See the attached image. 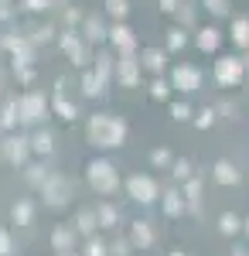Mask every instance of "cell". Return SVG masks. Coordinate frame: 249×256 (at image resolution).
Wrapping results in <instances>:
<instances>
[{
	"label": "cell",
	"mask_w": 249,
	"mask_h": 256,
	"mask_svg": "<svg viewBox=\"0 0 249 256\" xmlns=\"http://www.w3.org/2000/svg\"><path fill=\"white\" fill-rule=\"evenodd\" d=\"M76 226H78V232H92V229H96V216H92V212H78Z\"/></svg>",
	"instance_id": "21"
},
{
	"label": "cell",
	"mask_w": 249,
	"mask_h": 256,
	"mask_svg": "<svg viewBox=\"0 0 249 256\" xmlns=\"http://www.w3.org/2000/svg\"><path fill=\"white\" fill-rule=\"evenodd\" d=\"M126 137V126H123V120L116 116H106V113H99V116L89 120V140L96 144V147H120Z\"/></svg>",
	"instance_id": "1"
},
{
	"label": "cell",
	"mask_w": 249,
	"mask_h": 256,
	"mask_svg": "<svg viewBox=\"0 0 249 256\" xmlns=\"http://www.w3.org/2000/svg\"><path fill=\"white\" fill-rule=\"evenodd\" d=\"M154 164H157V168L171 164V154H168V150H154Z\"/></svg>",
	"instance_id": "36"
},
{
	"label": "cell",
	"mask_w": 249,
	"mask_h": 256,
	"mask_svg": "<svg viewBox=\"0 0 249 256\" xmlns=\"http://www.w3.org/2000/svg\"><path fill=\"white\" fill-rule=\"evenodd\" d=\"M62 48L72 55V62H76V65H86V52H82V41H78L76 34H62Z\"/></svg>",
	"instance_id": "9"
},
{
	"label": "cell",
	"mask_w": 249,
	"mask_h": 256,
	"mask_svg": "<svg viewBox=\"0 0 249 256\" xmlns=\"http://www.w3.org/2000/svg\"><path fill=\"white\" fill-rule=\"evenodd\" d=\"M232 38H236V44H242V48L249 44V20L246 18H239L232 24Z\"/></svg>",
	"instance_id": "16"
},
{
	"label": "cell",
	"mask_w": 249,
	"mask_h": 256,
	"mask_svg": "<svg viewBox=\"0 0 249 256\" xmlns=\"http://www.w3.org/2000/svg\"><path fill=\"white\" fill-rule=\"evenodd\" d=\"M150 96H154V99H168V82L157 79V82L150 86Z\"/></svg>",
	"instance_id": "31"
},
{
	"label": "cell",
	"mask_w": 249,
	"mask_h": 256,
	"mask_svg": "<svg viewBox=\"0 0 249 256\" xmlns=\"http://www.w3.org/2000/svg\"><path fill=\"white\" fill-rule=\"evenodd\" d=\"M102 86H106V79H102V76H82V92H86V96H99V92H102Z\"/></svg>",
	"instance_id": "14"
},
{
	"label": "cell",
	"mask_w": 249,
	"mask_h": 256,
	"mask_svg": "<svg viewBox=\"0 0 249 256\" xmlns=\"http://www.w3.org/2000/svg\"><path fill=\"white\" fill-rule=\"evenodd\" d=\"M215 76H218V82H222V86H236V82H239V76H242V62L222 58L218 65H215Z\"/></svg>",
	"instance_id": "7"
},
{
	"label": "cell",
	"mask_w": 249,
	"mask_h": 256,
	"mask_svg": "<svg viewBox=\"0 0 249 256\" xmlns=\"http://www.w3.org/2000/svg\"><path fill=\"white\" fill-rule=\"evenodd\" d=\"M168 44H171L174 52H178V48L184 44V31H171V38H168Z\"/></svg>",
	"instance_id": "35"
},
{
	"label": "cell",
	"mask_w": 249,
	"mask_h": 256,
	"mask_svg": "<svg viewBox=\"0 0 249 256\" xmlns=\"http://www.w3.org/2000/svg\"><path fill=\"white\" fill-rule=\"evenodd\" d=\"M215 181H218V184H236V181H239V171L232 168L229 160H218V164H215Z\"/></svg>",
	"instance_id": "10"
},
{
	"label": "cell",
	"mask_w": 249,
	"mask_h": 256,
	"mask_svg": "<svg viewBox=\"0 0 249 256\" xmlns=\"http://www.w3.org/2000/svg\"><path fill=\"white\" fill-rule=\"evenodd\" d=\"M99 222H102V226H113L116 222V208L113 205H102V208H99Z\"/></svg>",
	"instance_id": "30"
},
{
	"label": "cell",
	"mask_w": 249,
	"mask_h": 256,
	"mask_svg": "<svg viewBox=\"0 0 249 256\" xmlns=\"http://www.w3.org/2000/svg\"><path fill=\"white\" fill-rule=\"evenodd\" d=\"M86 256H106V246H102V242H96V239H92V242H89V246H86Z\"/></svg>",
	"instance_id": "33"
},
{
	"label": "cell",
	"mask_w": 249,
	"mask_h": 256,
	"mask_svg": "<svg viewBox=\"0 0 249 256\" xmlns=\"http://www.w3.org/2000/svg\"><path fill=\"white\" fill-rule=\"evenodd\" d=\"M126 192H130L134 202H154V198H157V184H154L150 178H144V174H134L130 181H126Z\"/></svg>",
	"instance_id": "3"
},
{
	"label": "cell",
	"mask_w": 249,
	"mask_h": 256,
	"mask_svg": "<svg viewBox=\"0 0 249 256\" xmlns=\"http://www.w3.org/2000/svg\"><path fill=\"white\" fill-rule=\"evenodd\" d=\"M0 256H10V236L0 232Z\"/></svg>",
	"instance_id": "37"
},
{
	"label": "cell",
	"mask_w": 249,
	"mask_h": 256,
	"mask_svg": "<svg viewBox=\"0 0 249 256\" xmlns=\"http://www.w3.org/2000/svg\"><path fill=\"white\" fill-rule=\"evenodd\" d=\"M55 0H24V7H31V10H48Z\"/></svg>",
	"instance_id": "34"
},
{
	"label": "cell",
	"mask_w": 249,
	"mask_h": 256,
	"mask_svg": "<svg viewBox=\"0 0 249 256\" xmlns=\"http://www.w3.org/2000/svg\"><path fill=\"white\" fill-rule=\"evenodd\" d=\"M89 181H92V188L102 192V195L116 192V171H113V164H106V160H92V164H89Z\"/></svg>",
	"instance_id": "2"
},
{
	"label": "cell",
	"mask_w": 249,
	"mask_h": 256,
	"mask_svg": "<svg viewBox=\"0 0 249 256\" xmlns=\"http://www.w3.org/2000/svg\"><path fill=\"white\" fill-rule=\"evenodd\" d=\"M28 181H31V184H44V181H48V174H44V168H41V164H34V168H28Z\"/></svg>",
	"instance_id": "26"
},
{
	"label": "cell",
	"mask_w": 249,
	"mask_h": 256,
	"mask_svg": "<svg viewBox=\"0 0 249 256\" xmlns=\"http://www.w3.org/2000/svg\"><path fill=\"white\" fill-rule=\"evenodd\" d=\"M171 113H174V120H188V116H192V113H188V106H174Z\"/></svg>",
	"instance_id": "40"
},
{
	"label": "cell",
	"mask_w": 249,
	"mask_h": 256,
	"mask_svg": "<svg viewBox=\"0 0 249 256\" xmlns=\"http://www.w3.org/2000/svg\"><path fill=\"white\" fill-rule=\"evenodd\" d=\"M218 229H222L226 236L239 232V218H236V216H222V218H218Z\"/></svg>",
	"instance_id": "24"
},
{
	"label": "cell",
	"mask_w": 249,
	"mask_h": 256,
	"mask_svg": "<svg viewBox=\"0 0 249 256\" xmlns=\"http://www.w3.org/2000/svg\"><path fill=\"white\" fill-rule=\"evenodd\" d=\"M171 256H181V253H171Z\"/></svg>",
	"instance_id": "43"
},
{
	"label": "cell",
	"mask_w": 249,
	"mask_h": 256,
	"mask_svg": "<svg viewBox=\"0 0 249 256\" xmlns=\"http://www.w3.org/2000/svg\"><path fill=\"white\" fill-rule=\"evenodd\" d=\"M52 242H55V250L68 253V250H72V232H68V229H55V232H52Z\"/></svg>",
	"instance_id": "18"
},
{
	"label": "cell",
	"mask_w": 249,
	"mask_h": 256,
	"mask_svg": "<svg viewBox=\"0 0 249 256\" xmlns=\"http://www.w3.org/2000/svg\"><path fill=\"white\" fill-rule=\"evenodd\" d=\"M239 256H242V253H239Z\"/></svg>",
	"instance_id": "44"
},
{
	"label": "cell",
	"mask_w": 249,
	"mask_h": 256,
	"mask_svg": "<svg viewBox=\"0 0 249 256\" xmlns=\"http://www.w3.org/2000/svg\"><path fill=\"white\" fill-rule=\"evenodd\" d=\"M212 120H215V113H212V110L198 113V126H212Z\"/></svg>",
	"instance_id": "38"
},
{
	"label": "cell",
	"mask_w": 249,
	"mask_h": 256,
	"mask_svg": "<svg viewBox=\"0 0 249 256\" xmlns=\"http://www.w3.org/2000/svg\"><path fill=\"white\" fill-rule=\"evenodd\" d=\"M174 174L188 181V178H192V164H188V160H178V164H174Z\"/></svg>",
	"instance_id": "32"
},
{
	"label": "cell",
	"mask_w": 249,
	"mask_h": 256,
	"mask_svg": "<svg viewBox=\"0 0 249 256\" xmlns=\"http://www.w3.org/2000/svg\"><path fill=\"white\" fill-rule=\"evenodd\" d=\"M31 218H34V205H31V202H18V208H14V222H18V226H28Z\"/></svg>",
	"instance_id": "15"
},
{
	"label": "cell",
	"mask_w": 249,
	"mask_h": 256,
	"mask_svg": "<svg viewBox=\"0 0 249 256\" xmlns=\"http://www.w3.org/2000/svg\"><path fill=\"white\" fill-rule=\"evenodd\" d=\"M144 65H147L150 72H160V68H164V52H157V48L144 52Z\"/></svg>",
	"instance_id": "19"
},
{
	"label": "cell",
	"mask_w": 249,
	"mask_h": 256,
	"mask_svg": "<svg viewBox=\"0 0 249 256\" xmlns=\"http://www.w3.org/2000/svg\"><path fill=\"white\" fill-rule=\"evenodd\" d=\"M113 256H126V242H116V246H113Z\"/></svg>",
	"instance_id": "41"
},
{
	"label": "cell",
	"mask_w": 249,
	"mask_h": 256,
	"mask_svg": "<svg viewBox=\"0 0 249 256\" xmlns=\"http://www.w3.org/2000/svg\"><path fill=\"white\" fill-rule=\"evenodd\" d=\"M106 14L123 18V14H126V0H106Z\"/></svg>",
	"instance_id": "27"
},
{
	"label": "cell",
	"mask_w": 249,
	"mask_h": 256,
	"mask_svg": "<svg viewBox=\"0 0 249 256\" xmlns=\"http://www.w3.org/2000/svg\"><path fill=\"white\" fill-rule=\"evenodd\" d=\"M110 38H113V44H120L123 52H134V38H130V31H126L123 24H116L113 31H110Z\"/></svg>",
	"instance_id": "13"
},
{
	"label": "cell",
	"mask_w": 249,
	"mask_h": 256,
	"mask_svg": "<svg viewBox=\"0 0 249 256\" xmlns=\"http://www.w3.org/2000/svg\"><path fill=\"white\" fill-rule=\"evenodd\" d=\"M130 236H134V242H136V246H140V250H147V246H150V242H154L150 222H134V232H130Z\"/></svg>",
	"instance_id": "11"
},
{
	"label": "cell",
	"mask_w": 249,
	"mask_h": 256,
	"mask_svg": "<svg viewBox=\"0 0 249 256\" xmlns=\"http://www.w3.org/2000/svg\"><path fill=\"white\" fill-rule=\"evenodd\" d=\"M198 44H202V52H215V44H218V31L205 28V31L198 34Z\"/></svg>",
	"instance_id": "20"
},
{
	"label": "cell",
	"mask_w": 249,
	"mask_h": 256,
	"mask_svg": "<svg viewBox=\"0 0 249 256\" xmlns=\"http://www.w3.org/2000/svg\"><path fill=\"white\" fill-rule=\"evenodd\" d=\"M28 150H31V144H28V140H20V137H14V140H7V144H4V154H7L10 164H20V160L28 158Z\"/></svg>",
	"instance_id": "8"
},
{
	"label": "cell",
	"mask_w": 249,
	"mask_h": 256,
	"mask_svg": "<svg viewBox=\"0 0 249 256\" xmlns=\"http://www.w3.org/2000/svg\"><path fill=\"white\" fill-rule=\"evenodd\" d=\"M164 212H168V216H178V212H181V195H178V192H168V198H164Z\"/></svg>",
	"instance_id": "22"
},
{
	"label": "cell",
	"mask_w": 249,
	"mask_h": 256,
	"mask_svg": "<svg viewBox=\"0 0 249 256\" xmlns=\"http://www.w3.org/2000/svg\"><path fill=\"white\" fill-rule=\"evenodd\" d=\"M184 198H188L192 208H198V198H202V181H198V178H188V184H184Z\"/></svg>",
	"instance_id": "17"
},
{
	"label": "cell",
	"mask_w": 249,
	"mask_h": 256,
	"mask_svg": "<svg viewBox=\"0 0 249 256\" xmlns=\"http://www.w3.org/2000/svg\"><path fill=\"white\" fill-rule=\"evenodd\" d=\"M41 192L48 198V205H65V202H68V181H65V178H48V181L41 184Z\"/></svg>",
	"instance_id": "6"
},
{
	"label": "cell",
	"mask_w": 249,
	"mask_h": 256,
	"mask_svg": "<svg viewBox=\"0 0 249 256\" xmlns=\"http://www.w3.org/2000/svg\"><path fill=\"white\" fill-rule=\"evenodd\" d=\"M82 38H89V41H99L102 38V24H99V20H86V34H82Z\"/></svg>",
	"instance_id": "23"
},
{
	"label": "cell",
	"mask_w": 249,
	"mask_h": 256,
	"mask_svg": "<svg viewBox=\"0 0 249 256\" xmlns=\"http://www.w3.org/2000/svg\"><path fill=\"white\" fill-rule=\"evenodd\" d=\"M18 106H20V120H24V123H38V120H44V99H41L38 92L24 96Z\"/></svg>",
	"instance_id": "4"
},
{
	"label": "cell",
	"mask_w": 249,
	"mask_h": 256,
	"mask_svg": "<svg viewBox=\"0 0 249 256\" xmlns=\"http://www.w3.org/2000/svg\"><path fill=\"white\" fill-rule=\"evenodd\" d=\"M242 229H246V236H249V218H246V226H242Z\"/></svg>",
	"instance_id": "42"
},
{
	"label": "cell",
	"mask_w": 249,
	"mask_h": 256,
	"mask_svg": "<svg viewBox=\"0 0 249 256\" xmlns=\"http://www.w3.org/2000/svg\"><path fill=\"white\" fill-rule=\"evenodd\" d=\"M136 65H140V62H134L130 55H126V58H120V79L126 82V86H136V79H140Z\"/></svg>",
	"instance_id": "12"
},
{
	"label": "cell",
	"mask_w": 249,
	"mask_h": 256,
	"mask_svg": "<svg viewBox=\"0 0 249 256\" xmlns=\"http://www.w3.org/2000/svg\"><path fill=\"white\" fill-rule=\"evenodd\" d=\"M31 150H38V154H48V150H52V137H48V134H38V137L31 140Z\"/></svg>",
	"instance_id": "25"
},
{
	"label": "cell",
	"mask_w": 249,
	"mask_h": 256,
	"mask_svg": "<svg viewBox=\"0 0 249 256\" xmlns=\"http://www.w3.org/2000/svg\"><path fill=\"white\" fill-rule=\"evenodd\" d=\"M55 110L65 120H76V106H72V102H65V99H55Z\"/></svg>",
	"instance_id": "29"
},
{
	"label": "cell",
	"mask_w": 249,
	"mask_h": 256,
	"mask_svg": "<svg viewBox=\"0 0 249 256\" xmlns=\"http://www.w3.org/2000/svg\"><path fill=\"white\" fill-rule=\"evenodd\" d=\"M205 7H208L212 14H222V18L229 14V0H205Z\"/></svg>",
	"instance_id": "28"
},
{
	"label": "cell",
	"mask_w": 249,
	"mask_h": 256,
	"mask_svg": "<svg viewBox=\"0 0 249 256\" xmlns=\"http://www.w3.org/2000/svg\"><path fill=\"white\" fill-rule=\"evenodd\" d=\"M160 10H164V14H174V10H178V0H160Z\"/></svg>",
	"instance_id": "39"
},
{
	"label": "cell",
	"mask_w": 249,
	"mask_h": 256,
	"mask_svg": "<svg viewBox=\"0 0 249 256\" xmlns=\"http://www.w3.org/2000/svg\"><path fill=\"white\" fill-rule=\"evenodd\" d=\"M198 82H202V72H198V68H192V65H178V68H174V89L194 92Z\"/></svg>",
	"instance_id": "5"
}]
</instances>
